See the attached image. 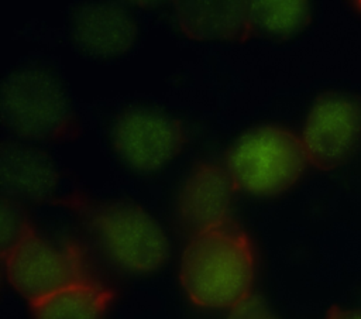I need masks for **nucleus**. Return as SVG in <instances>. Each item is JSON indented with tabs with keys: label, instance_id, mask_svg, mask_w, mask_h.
<instances>
[{
	"label": "nucleus",
	"instance_id": "f257e3e1",
	"mask_svg": "<svg viewBox=\"0 0 361 319\" xmlns=\"http://www.w3.org/2000/svg\"><path fill=\"white\" fill-rule=\"evenodd\" d=\"M254 250L247 234L227 223L195 233L179 268L186 296L207 309L233 308L251 294Z\"/></svg>",
	"mask_w": 361,
	"mask_h": 319
},
{
	"label": "nucleus",
	"instance_id": "f03ea898",
	"mask_svg": "<svg viewBox=\"0 0 361 319\" xmlns=\"http://www.w3.org/2000/svg\"><path fill=\"white\" fill-rule=\"evenodd\" d=\"M4 126L24 141H56L73 127L68 89L51 69L27 64L10 71L1 83Z\"/></svg>",
	"mask_w": 361,
	"mask_h": 319
},
{
	"label": "nucleus",
	"instance_id": "7ed1b4c3",
	"mask_svg": "<svg viewBox=\"0 0 361 319\" xmlns=\"http://www.w3.org/2000/svg\"><path fill=\"white\" fill-rule=\"evenodd\" d=\"M307 157L290 130L264 124L241 134L226 160L234 188L254 198H274L290 189L302 176Z\"/></svg>",
	"mask_w": 361,
	"mask_h": 319
},
{
	"label": "nucleus",
	"instance_id": "20e7f679",
	"mask_svg": "<svg viewBox=\"0 0 361 319\" xmlns=\"http://www.w3.org/2000/svg\"><path fill=\"white\" fill-rule=\"evenodd\" d=\"M96 239L120 270L149 274L159 270L169 254V241L159 222L144 207L113 200L100 205L92 216Z\"/></svg>",
	"mask_w": 361,
	"mask_h": 319
},
{
	"label": "nucleus",
	"instance_id": "39448f33",
	"mask_svg": "<svg viewBox=\"0 0 361 319\" xmlns=\"http://www.w3.org/2000/svg\"><path fill=\"white\" fill-rule=\"evenodd\" d=\"M185 141V130L178 119L159 107L145 104L124 109L109 128L114 157L140 175L165 169L182 152Z\"/></svg>",
	"mask_w": 361,
	"mask_h": 319
},
{
	"label": "nucleus",
	"instance_id": "423d86ee",
	"mask_svg": "<svg viewBox=\"0 0 361 319\" xmlns=\"http://www.w3.org/2000/svg\"><path fill=\"white\" fill-rule=\"evenodd\" d=\"M10 285L30 303L71 284L90 279L78 250L28 227L3 253Z\"/></svg>",
	"mask_w": 361,
	"mask_h": 319
},
{
	"label": "nucleus",
	"instance_id": "0eeeda50",
	"mask_svg": "<svg viewBox=\"0 0 361 319\" xmlns=\"http://www.w3.org/2000/svg\"><path fill=\"white\" fill-rule=\"evenodd\" d=\"M71 44L85 56L102 62L130 54L140 37L137 16L126 6L107 1L79 3L66 18Z\"/></svg>",
	"mask_w": 361,
	"mask_h": 319
},
{
	"label": "nucleus",
	"instance_id": "6e6552de",
	"mask_svg": "<svg viewBox=\"0 0 361 319\" xmlns=\"http://www.w3.org/2000/svg\"><path fill=\"white\" fill-rule=\"evenodd\" d=\"M360 133L361 106L347 96H326L307 113L300 140L307 161L330 168L344 160Z\"/></svg>",
	"mask_w": 361,
	"mask_h": 319
},
{
	"label": "nucleus",
	"instance_id": "1a4fd4ad",
	"mask_svg": "<svg viewBox=\"0 0 361 319\" xmlns=\"http://www.w3.org/2000/svg\"><path fill=\"white\" fill-rule=\"evenodd\" d=\"M251 1H176L171 10L175 30L193 41L240 42L252 35Z\"/></svg>",
	"mask_w": 361,
	"mask_h": 319
},
{
	"label": "nucleus",
	"instance_id": "9d476101",
	"mask_svg": "<svg viewBox=\"0 0 361 319\" xmlns=\"http://www.w3.org/2000/svg\"><path fill=\"white\" fill-rule=\"evenodd\" d=\"M234 183L226 168L202 164L185 179L178 196L180 222L195 233L226 224Z\"/></svg>",
	"mask_w": 361,
	"mask_h": 319
},
{
	"label": "nucleus",
	"instance_id": "9b49d317",
	"mask_svg": "<svg viewBox=\"0 0 361 319\" xmlns=\"http://www.w3.org/2000/svg\"><path fill=\"white\" fill-rule=\"evenodd\" d=\"M0 171L3 191L10 198L41 200L49 196L58 183V172L51 158L24 141L3 143Z\"/></svg>",
	"mask_w": 361,
	"mask_h": 319
},
{
	"label": "nucleus",
	"instance_id": "f8f14e48",
	"mask_svg": "<svg viewBox=\"0 0 361 319\" xmlns=\"http://www.w3.org/2000/svg\"><path fill=\"white\" fill-rule=\"evenodd\" d=\"M113 292L92 279L61 288L32 303V319H104Z\"/></svg>",
	"mask_w": 361,
	"mask_h": 319
},
{
	"label": "nucleus",
	"instance_id": "ddd939ff",
	"mask_svg": "<svg viewBox=\"0 0 361 319\" xmlns=\"http://www.w3.org/2000/svg\"><path fill=\"white\" fill-rule=\"evenodd\" d=\"M252 34L271 41H288L309 25L312 7L307 1L257 0L250 4Z\"/></svg>",
	"mask_w": 361,
	"mask_h": 319
},
{
	"label": "nucleus",
	"instance_id": "4468645a",
	"mask_svg": "<svg viewBox=\"0 0 361 319\" xmlns=\"http://www.w3.org/2000/svg\"><path fill=\"white\" fill-rule=\"evenodd\" d=\"M13 202H1V253L7 251L28 229Z\"/></svg>",
	"mask_w": 361,
	"mask_h": 319
},
{
	"label": "nucleus",
	"instance_id": "2eb2a0df",
	"mask_svg": "<svg viewBox=\"0 0 361 319\" xmlns=\"http://www.w3.org/2000/svg\"><path fill=\"white\" fill-rule=\"evenodd\" d=\"M228 319H275L262 299L250 294L245 299L231 308Z\"/></svg>",
	"mask_w": 361,
	"mask_h": 319
},
{
	"label": "nucleus",
	"instance_id": "dca6fc26",
	"mask_svg": "<svg viewBox=\"0 0 361 319\" xmlns=\"http://www.w3.org/2000/svg\"><path fill=\"white\" fill-rule=\"evenodd\" d=\"M329 319H361V311H336Z\"/></svg>",
	"mask_w": 361,
	"mask_h": 319
}]
</instances>
